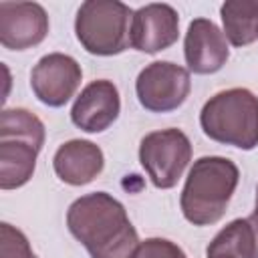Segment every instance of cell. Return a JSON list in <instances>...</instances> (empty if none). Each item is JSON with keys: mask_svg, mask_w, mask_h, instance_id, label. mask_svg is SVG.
Here are the masks:
<instances>
[{"mask_svg": "<svg viewBox=\"0 0 258 258\" xmlns=\"http://www.w3.org/2000/svg\"><path fill=\"white\" fill-rule=\"evenodd\" d=\"M48 34L46 10L36 2H0V42L8 50H26Z\"/></svg>", "mask_w": 258, "mask_h": 258, "instance_id": "ba28073f", "label": "cell"}, {"mask_svg": "<svg viewBox=\"0 0 258 258\" xmlns=\"http://www.w3.org/2000/svg\"><path fill=\"white\" fill-rule=\"evenodd\" d=\"M224 36L234 46L258 40V0H228L220 8Z\"/></svg>", "mask_w": 258, "mask_h": 258, "instance_id": "9a60e30c", "label": "cell"}, {"mask_svg": "<svg viewBox=\"0 0 258 258\" xmlns=\"http://www.w3.org/2000/svg\"><path fill=\"white\" fill-rule=\"evenodd\" d=\"M250 224H252V228H254V232H256V242H258V187H256V204H254V212L250 214Z\"/></svg>", "mask_w": 258, "mask_h": 258, "instance_id": "d6986e66", "label": "cell"}, {"mask_svg": "<svg viewBox=\"0 0 258 258\" xmlns=\"http://www.w3.org/2000/svg\"><path fill=\"white\" fill-rule=\"evenodd\" d=\"M83 79L81 64L62 52L44 54L30 73V87L36 99L48 107H62L77 93Z\"/></svg>", "mask_w": 258, "mask_h": 258, "instance_id": "52a82bcc", "label": "cell"}, {"mask_svg": "<svg viewBox=\"0 0 258 258\" xmlns=\"http://www.w3.org/2000/svg\"><path fill=\"white\" fill-rule=\"evenodd\" d=\"M67 226L91 258H131L139 246L137 230L123 204L107 191L75 200L67 212Z\"/></svg>", "mask_w": 258, "mask_h": 258, "instance_id": "6da1fadb", "label": "cell"}, {"mask_svg": "<svg viewBox=\"0 0 258 258\" xmlns=\"http://www.w3.org/2000/svg\"><path fill=\"white\" fill-rule=\"evenodd\" d=\"M0 258H34L26 236L10 224H0Z\"/></svg>", "mask_w": 258, "mask_h": 258, "instance_id": "e0dca14e", "label": "cell"}, {"mask_svg": "<svg viewBox=\"0 0 258 258\" xmlns=\"http://www.w3.org/2000/svg\"><path fill=\"white\" fill-rule=\"evenodd\" d=\"M40 147L22 141L4 137L0 139V187L16 189L28 183L36 169V157Z\"/></svg>", "mask_w": 258, "mask_h": 258, "instance_id": "4fadbf2b", "label": "cell"}, {"mask_svg": "<svg viewBox=\"0 0 258 258\" xmlns=\"http://www.w3.org/2000/svg\"><path fill=\"white\" fill-rule=\"evenodd\" d=\"M200 125L210 139L250 151L258 145V97L242 87L220 91L202 107Z\"/></svg>", "mask_w": 258, "mask_h": 258, "instance_id": "3957f363", "label": "cell"}, {"mask_svg": "<svg viewBox=\"0 0 258 258\" xmlns=\"http://www.w3.org/2000/svg\"><path fill=\"white\" fill-rule=\"evenodd\" d=\"M256 232L248 218H238L224 226L206 250L208 258H256Z\"/></svg>", "mask_w": 258, "mask_h": 258, "instance_id": "5bb4252c", "label": "cell"}, {"mask_svg": "<svg viewBox=\"0 0 258 258\" xmlns=\"http://www.w3.org/2000/svg\"><path fill=\"white\" fill-rule=\"evenodd\" d=\"M34 258H36V256H34Z\"/></svg>", "mask_w": 258, "mask_h": 258, "instance_id": "44dd1931", "label": "cell"}, {"mask_svg": "<svg viewBox=\"0 0 258 258\" xmlns=\"http://www.w3.org/2000/svg\"><path fill=\"white\" fill-rule=\"evenodd\" d=\"M183 54L187 69L191 73L212 75L226 64L230 56V48L224 32L212 20L196 18L187 26L183 40Z\"/></svg>", "mask_w": 258, "mask_h": 258, "instance_id": "8fae6325", "label": "cell"}, {"mask_svg": "<svg viewBox=\"0 0 258 258\" xmlns=\"http://www.w3.org/2000/svg\"><path fill=\"white\" fill-rule=\"evenodd\" d=\"M52 167L60 181L69 185H87L103 171L105 155L93 141L71 139L56 149Z\"/></svg>", "mask_w": 258, "mask_h": 258, "instance_id": "7c38bea8", "label": "cell"}, {"mask_svg": "<svg viewBox=\"0 0 258 258\" xmlns=\"http://www.w3.org/2000/svg\"><path fill=\"white\" fill-rule=\"evenodd\" d=\"M191 159V143L179 129H159L147 133L139 143V161L151 183L169 189L183 175Z\"/></svg>", "mask_w": 258, "mask_h": 258, "instance_id": "5b68a950", "label": "cell"}, {"mask_svg": "<svg viewBox=\"0 0 258 258\" xmlns=\"http://www.w3.org/2000/svg\"><path fill=\"white\" fill-rule=\"evenodd\" d=\"M119 113L121 99L117 87L107 79H99L89 83L75 99L71 121L87 133H101L117 121Z\"/></svg>", "mask_w": 258, "mask_h": 258, "instance_id": "30bf717a", "label": "cell"}, {"mask_svg": "<svg viewBox=\"0 0 258 258\" xmlns=\"http://www.w3.org/2000/svg\"><path fill=\"white\" fill-rule=\"evenodd\" d=\"M4 137L22 139V141H28V143L42 149L44 125L28 109H22V107L4 109L0 115V139H4Z\"/></svg>", "mask_w": 258, "mask_h": 258, "instance_id": "2e32d148", "label": "cell"}, {"mask_svg": "<svg viewBox=\"0 0 258 258\" xmlns=\"http://www.w3.org/2000/svg\"><path fill=\"white\" fill-rule=\"evenodd\" d=\"M133 10L119 0H87L75 18L81 46L99 56H113L129 46V20Z\"/></svg>", "mask_w": 258, "mask_h": 258, "instance_id": "277c9868", "label": "cell"}, {"mask_svg": "<svg viewBox=\"0 0 258 258\" xmlns=\"http://www.w3.org/2000/svg\"><path fill=\"white\" fill-rule=\"evenodd\" d=\"M189 89V71L169 60H155L147 64L135 81L137 99L141 107L151 113L175 111L185 103Z\"/></svg>", "mask_w": 258, "mask_h": 258, "instance_id": "8992f818", "label": "cell"}, {"mask_svg": "<svg viewBox=\"0 0 258 258\" xmlns=\"http://www.w3.org/2000/svg\"><path fill=\"white\" fill-rule=\"evenodd\" d=\"M131 258H187L185 252L171 240L165 238H147L139 242Z\"/></svg>", "mask_w": 258, "mask_h": 258, "instance_id": "ac0fdd59", "label": "cell"}, {"mask_svg": "<svg viewBox=\"0 0 258 258\" xmlns=\"http://www.w3.org/2000/svg\"><path fill=\"white\" fill-rule=\"evenodd\" d=\"M256 258H258V254H256Z\"/></svg>", "mask_w": 258, "mask_h": 258, "instance_id": "ffe728a7", "label": "cell"}, {"mask_svg": "<svg viewBox=\"0 0 258 258\" xmlns=\"http://www.w3.org/2000/svg\"><path fill=\"white\" fill-rule=\"evenodd\" d=\"M179 34V16L169 4H147L133 12L129 44L141 52L169 48Z\"/></svg>", "mask_w": 258, "mask_h": 258, "instance_id": "9c48e42d", "label": "cell"}, {"mask_svg": "<svg viewBox=\"0 0 258 258\" xmlns=\"http://www.w3.org/2000/svg\"><path fill=\"white\" fill-rule=\"evenodd\" d=\"M240 179L238 165L220 155L194 161L181 189L183 218L194 226H212L222 220Z\"/></svg>", "mask_w": 258, "mask_h": 258, "instance_id": "7a4b0ae2", "label": "cell"}]
</instances>
